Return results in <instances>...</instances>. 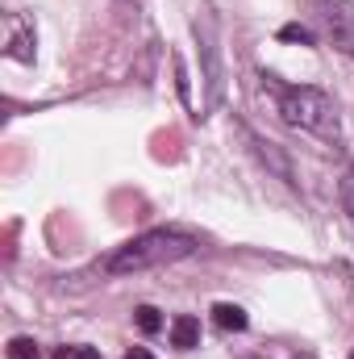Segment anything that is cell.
Listing matches in <instances>:
<instances>
[{
    "label": "cell",
    "mask_w": 354,
    "mask_h": 359,
    "mask_svg": "<svg viewBox=\"0 0 354 359\" xmlns=\"http://www.w3.org/2000/svg\"><path fill=\"white\" fill-rule=\"evenodd\" d=\"M196 255V238L192 234H179V230H150V234H138L134 243L117 247L108 255L104 271L108 276H129V271H146V268H163V264H179Z\"/></svg>",
    "instance_id": "obj_1"
},
{
    "label": "cell",
    "mask_w": 354,
    "mask_h": 359,
    "mask_svg": "<svg viewBox=\"0 0 354 359\" xmlns=\"http://www.w3.org/2000/svg\"><path fill=\"white\" fill-rule=\"evenodd\" d=\"M279 113L296 130L338 138V109L321 88H279Z\"/></svg>",
    "instance_id": "obj_2"
},
{
    "label": "cell",
    "mask_w": 354,
    "mask_h": 359,
    "mask_svg": "<svg viewBox=\"0 0 354 359\" xmlns=\"http://www.w3.org/2000/svg\"><path fill=\"white\" fill-rule=\"evenodd\" d=\"M321 17H325V29H330L334 46L354 59V4L351 0H321Z\"/></svg>",
    "instance_id": "obj_3"
},
{
    "label": "cell",
    "mask_w": 354,
    "mask_h": 359,
    "mask_svg": "<svg viewBox=\"0 0 354 359\" xmlns=\"http://www.w3.org/2000/svg\"><path fill=\"white\" fill-rule=\"evenodd\" d=\"M171 343H176L179 351H192L200 343V322L192 313H179L176 322H171Z\"/></svg>",
    "instance_id": "obj_4"
},
{
    "label": "cell",
    "mask_w": 354,
    "mask_h": 359,
    "mask_svg": "<svg viewBox=\"0 0 354 359\" xmlns=\"http://www.w3.org/2000/svg\"><path fill=\"white\" fill-rule=\"evenodd\" d=\"M213 322L221 326V330H246V309L242 305H229V301H221V305H213Z\"/></svg>",
    "instance_id": "obj_5"
},
{
    "label": "cell",
    "mask_w": 354,
    "mask_h": 359,
    "mask_svg": "<svg viewBox=\"0 0 354 359\" xmlns=\"http://www.w3.org/2000/svg\"><path fill=\"white\" fill-rule=\"evenodd\" d=\"M134 322H138L142 334H159V330H163V318H159L155 305H138V309H134Z\"/></svg>",
    "instance_id": "obj_6"
},
{
    "label": "cell",
    "mask_w": 354,
    "mask_h": 359,
    "mask_svg": "<svg viewBox=\"0 0 354 359\" xmlns=\"http://www.w3.org/2000/svg\"><path fill=\"white\" fill-rule=\"evenodd\" d=\"M8 359H38V343L25 339V334H17V339L8 343Z\"/></svg>",
    "instance_id": "obj_7"
},
{
    "label": "cell",
    "mask_w": 354,
    "mask_h": 359,
    "mask_svg": "<svg viewBox=\"0 0 354 359\" xmlns=\"http://www.w3.org/2000/svg\"><path fill=\"white\" fill-rule=\"evenodd\" d=\"M279 38H283V42H300V46H313V42H317L309 25H283V29H279Z\"/></svg>",
    "instance_id": "obj_8"
},
{
    "label": "cell",
    "mask_w": 354,
    "mask_h": 359,
    "mask_svg": "<svg viewBox=\"0 0 354 359\" xmlns=\"http://www.w3.org/2000/svg\"><path fill=\"white\" fill-rule=\"evenodd\" d=\"M55 359H100V351L96 347H59Z\"/></svg>",
    "instance_id": "obj_9"
},
{
    "label": "cell",
    "mask_w": 354,
    "mask_h": 359,
    "mask_svg": "<svg viewBox=\"0 0 354 359\" xmlns=\"http://www.w3.org/2000/svg\"><path fill=\"white\" fill-rule=\"evenodd\" d=\"M342 205H346V213L354 217V168H346V176H342Z\"/></svg>",
    "instance_id": "obj_10"
},
{
    "label": "cell",
    "mask_w": 354,
    "mask_h": 359,
    "mask_svg": "<svg viewBox=\"0 0 354 359\" xmlns=\"http://www.w3.org/2000/svg\"><path fill=\"white\" fill-rule=\"evenodd\" d=\"M125 359H155V355H150L146 347H134V351H129V355H125Z\"/></svg>",
    "instance_id": "obj_11"
}]
</instances>
